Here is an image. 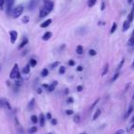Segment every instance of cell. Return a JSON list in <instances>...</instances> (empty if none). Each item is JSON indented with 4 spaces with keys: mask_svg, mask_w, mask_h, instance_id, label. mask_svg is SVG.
Listing matches in <instances>:
<instances>
[{
    "mask_svg": "<svg viewBox=\"0 0 134 134\" xmlns=\"http://www.w3.org/2000/svg\"><path fill=\"white\" fill-rule=\"evenodd\" d=\"M24 7L22 6H18L16 8L13 9V12H12V17L14 19H18L19 16H21V14L23 13Z\"/></svg>",
    "mask_w": 134,
    "mask_h": 134,
    "instance_id": "obj_1",
    "label": "cell"
},
{
    "mask_svg": "<svg viewBox=\"0 0 134 134\" xmlns=\"http://www.w3.org/2000/svg\"><path fill=\"white\" fill-rule=\"evenodd\" d=\"M19 74V66H18V64L16 63V64L14 65V67H13V69L11 70V72H10V75L9 77L11 79H15L17 78V76H18V74Z\"/></svg>",
    "mask_w": 134,
    "mask_h": 134,
    "instance_id": "obj_2",
    "label": "cell"
},
{
    "mask_svg": "<svg viewBox=\"0 0 134 134\" xmlns=\"http://www.w3.org/2000/svg\"><path fill=\"white\" fill-rule=\"evenodd\" d=\"M9 35H10V42H11L12 44H14L16 41H17V38H18V32L16 30H12V31L9 32Z\"/></svg>",
    "mask_w": 134,
    "mask_h": 134,
    "instance_id": "obj_3",
    "label": "cell"
},
{
    "mask_svg": "<svg viewBox=\"0 0 134 134\" xmlns=\"http://www.w3.org/2000/svg\"><path fill=\"white\" fill-rule=\"evenodd\" d=\"M0 107H5L7 109H11V106H10L9 102L6 99H1L0 100Z\"/></svg>",
    "mask_w": 134,
    "mask_h": 134,
    "instance_id": "obj_4",
    "label": "cell"
},
{
    "mask_svg": "<svg viewBox=\"0 0 134 134\" xmlns=\"http://www.w3.org/2000/svg\"><path fill=\"white\" fill-rule=\"evenodd\" d=\"M15 0H5V3L7 5V13H9V11L11 10L12 7L14 5Z\"/></svg>",
    "mask_w": 134,
    "mask_h": 134,
    "instance_id": "obj_5",
    "label": "cell"
},
{
    "mask_svg": "<svg viewBox=\"0 0 134 134\" xmlns=\"http://www.w3.org/2000/svg\"><path fill=\"white\" fill-rule=\"evenodd\" d=\"M50 12H51V11L48 9L47 7H45L43 6V7L41 9V12H40V17H41V18H44V17H46L47 15L49 14Z\"/></svg>",
    "mask_w": 134,
    "mask_h": 134,
    "instance_id": "obj_6",
    "label": "cell"
},
{
    "mask_svg": "<svg viewBox=\"0 0 134 134\" xmlns=\"http://www.w3.org/2000/svg\"><path fill=\"white\" fill-rule=\"evenodd\" d=\"M43 3H44V7H47L50 11L52 10V8H53V3L51 2V0H44Z\"/></svg>",
    "mask_w": 134,
    "mask_h": 134,
    "instance_id": "obj_7",
    "label": "cell"
},
{
    "mask_svg": "<svg viewBox=\"0 0 134 134\" xmlns=\"http://www.w3.org/2000/svg\"><path fill=\"white\" fill-rule=\"evenodd\" d=\"M52 22V20H51V19H47V20H45L44 22L42 24H41V28H47L50 24Z\"/></svg>",
    "mask_w": 134,
    "mask_h": 134,
    "instance_id": "obj_8",
    "label": "cell"
},
{
    "mask_svg": "<svg viewBox=\"0 0 134 134\" xmlns=\"http://www.w3.org/2000/svg\"><path fill=\"white\" fill-rule=\"evenodd\" d=\"M129 27H130V22H129V20H126L124 23H123V28H122L123 31L128 30V29L129 28Z\"/></svg>",
    "mask_w": 134,
    "mask_h": 134,
    "instance_id": "obj_9",
    "label": "cell"
},
{
    "mask_svg": "<svg viewBox=\"0 0 134 134\" xmlns=\"http://www.w3.org/2000/svg\"><path fill=\"white\" fill-rule=\"evenodd\" d=\"M40 124L42 127H43L45 124V117L43 115V113H41V115H40Z\"/></svg>",
    "mask_w": 134,
    "mask_h": 134,
    "instance_id": "obj_10",
    "label": "cell"
},
{
    "mask_svg": "<svg viewBox=\"0 0 134 134\" xmlns=\"http://www.w3.org/2000/svg\"><path fill=\"white\" fill-rule=\"evenodd\" d=\"M51 32H50V31H48V32H46L44 35H43V37H42V40L43 41H48V40H50V38L51 37Z\"/></svg>",
    "mask_w": 134,
    "mask_h": 134,
    "instance_id": "obj_11",
    "label": "cell"
},
{
    "mask_svg": "<svg viewBox=\"0 0 134 134\" xmlns=\"http://www.w3.org/2000/svg\"><path fill=\"white\" fill-rule=\"evenodd\" d=\"M101 115V110L100 109H97L96 112H95V114H94V116H93V120H96L98 119V117Z\"/></svg>",
    "mask_w": 134,
    "mask_h": 134,
    "instance_id": "obj_12",
    "label": "cell"
},
{
    "mask_svg": "<svg viewBox=\"0 0 134 134\" xmlns=\"http://www.w3.org/2000/svg\"><path fill=\"white\" fill-rule=\"evenodd\" d=\"M132 111H133V106H130L129 107V109H128V111L126 112V114H125V116H124L125 119H127V118H128V117H129V116L130 115V114H131V112H132Z\"/></svg>",
    "mask_w": 134,
    "mask_h": 134,
    "instance_id": "obj_13",
    "label": "cell"
},
{
    "mask_svg": "<svg viewBox=\"0 0 134 134\" xmlns=\"http://www.w3.org/2000/svg\"><path fill=\"white\" fill-rule=\"evenodd\" d=\"M34 105H35V99L34 98H32L30 101H29V103H28V109L29 110H31V109H33V107H34Z\"/></svg>",
    "mask_w": 134,
    "mask_h": 134,
    "instance_id": "obj_14",
    "label": "cell"
},
{
    "mask_svg": "<svg viewBox=\"0 0 134 134\" xmlns=\"http://www.w3.org/2000/svg\"><path fill=\"white\" fill-rule=\"evenodd\" d=\"M133 19H134V13L131 11L130 13H129V15H128V19H127V20H129V22L131 23L132 21H133Z\"/></svg>",
    "mask_w": 134,
    "mask_h": 134,
    "instance_id": "obj_15",
    "label": "cell"
},
{
    "mask_svg": "<svg viewBox=\"0 0 134 134\" xmlns=\"http://www.w3.org/2000/svg\"><path fill=\"white\" fill-rule=\"evenodd\" d=\"M28 39H24V41L20 44H19V49H21V48H23L25 45H27L28 44Z\"/></svg>",
    "mask_w": 134,
    "mask_h": 134,
    "instance_id": "obj_16",
    "label": "cell"
},
{
    "mask_svg": "<svg viewBox=\"0 0 134 134\" xmlns=\"http://www.w3.org/2000/svg\"><path fill=\"white\" fill-rule=\"evenodd\" d=\"M83 51H84V49L81 45H78V46L76 47V53H78V54H82V53H83Z\"/></svg>",
    "mask_w": 134,
    "mask_h": 134,
    "instance_id": "obj_17",
    "label": "cell"
},
{
    "mask_svg": "<svg viewBox=\"0 0 134 134\" xmlns=\"http://www.w3.org/2000/svg\"><path fill=\"white\" fill-rule=\"evenodd\" d=\"M21 20H22V23H24V24L28 23V21H29V17H28V16H24Z\"/></svg>",
    "mask_w": 134,
    "mask_h": 134,
    "instance_id": "obj_18",
    "label": "cell"
},
{
    "mask_svg": "<svg viewBox=\"0 0 134 134\" xmlns=\"http://www.w3.org/2000/svg\"><path fill=\"white\" fill-rule=\"evenodd\" d=\"M73 120H74V121L75 123H79L80 122V115L79 114H75Z\"/></svg>",
    "mask_w": 134,
    "mask_h": 134,
    "instance_id": "obj_19",
    "label": "cell"
},
{
    "mask_svg": "<svg viewBox=\"0 0 134 134\" xmlns=\"http://www.w3.org/2000/svg\"><path fill=\"white\" fill-rule=\"evenodd\" d=\"M96 2H97V0H88V3H87L88 7H94L95 4H96Z\"/></svg>",
    "mask_w": 134,
    "mask_h": 134,
    "instance_id": "obj_20",
    "label": "cell"
},
{
    "mask_svg": "<svg viewBox=\"0 0 134 134\" xmlns=\"http://www.w3.org/2000/svg\"><path fill=\"white\" fill-rule=\"evenodd\" d=\"M37 128H36V126H33V127H31L30 129H28V131H29V133H31V134H33V133H36L37 132Z\"/></svg>",
    "mask_w": 134,
    "mask_h": 134,
    "instance_id": "obj_21",
    "label": "cell"
},
{
    "mask_svg": "<svg viewBox=\"0 0 134 134\" xmlns=\"http://www.w3.org/2000/svg\"><path fill=\"white\" fill-rule=\"evenodd\" d=\"M107 71H108V64L106 63V64L105 65V67H104V70H103V72H102V76L106 75V73H107Z\"/></svg>",
    "mask_w": 134,
    "mask_h": 134,
    "instance_id": "obj_22",
    "label": "cell"
},
{
    "mask_svg": "<svg viewBox=\"0 0 134 134\" xmlns=\"http://www.w3.org/2000/svg\"><path fill=\"white\" fill-rule=\"evenodd\" d=\"M117 27H118L117 23H113V25H112V28H111V29H110V33H111V34H113V33L115 32L116 29H117Z\"/></svg>",
    "mask_w": 134,
    "mask_h": 134,
    "instance_id": "obj_23",
    "label": "cell"
},
{
    "mask_svg": "<svg viewBox=\"0 0 134 134\" xmlns=\"http://www.w3.org/2000/svg\"><path fill=\"white\" fill-rule=\"evenodd\" d=\"M128 45L129 46H134V36H132V38H130L128 41Z\"/></svg>",
    "mask_w": 134,
    "mask_h": 134,
    "instance_id": "obj_24",
    "label": "cell"
},
{
    "mask_svg": "<svg viewBox=\"0 0 134 134\" xmlns=\"http://www.w3.org/2000/svg\"><path fill=\"white\" fill-rule=\"evenodd\" d=\"M36 64H37V61L35 60V59H31V60L29 61V65H30L31 67L36 66Z\"/></svg>",
    "mask_w": 134,
    "mask_h": 134,
    "instance_id": "obj_25",
    "label": "cell"
},
{
    "mask_svg": "<svg viewBox=\"0 0 134 134\" xmlns=\"http://www.w3.org/2000/svg\"><path fill=\"white\" fill-rule=\"evenodd\" d=\"M31 121H32L33 123H37L38 122V120H39V119H38V117L36 115H33V116H31Z\"/></svg>",
    "mask_w": 134,
    "mask_h": 134,
    "instance_id": "obj_26",
    "label": "cell"
},
{
    "mask_svg": "<svg viewBox=\"0 0 134 134\" xmlns=\"http://www.w3.org/2000/svg\"><path fill=\"white\" fill-rule=\"evenodd\" d=\"M48 74H49V71L47 69H43L42 71V75L43 77H46L47 75H48Z\"/></svg>",
    "mask_w": 134,
    "mask_h": 134,
    "instance_id": "obj_27",
    "label": "cell"
},
{
    "mask_svg": "<svg viewBox=\"0 0 134 134\" xmlns=\"http://www.w3.org/2000/svg\"><path fill=\"white\" fill-rule=\"evenodd\" d=\"M22 73L23 74H28L29 73V67L28 66H26V67H24L23 69H22Z\"/></svg>",
    "mask_w": 134,
    "mask_h": 134,
    "instance_id": "obj_28",
    "label": "cell"
},
{
    "mask_svg": "<svg viewBox=\"0 0 134 134\" xmlns=\"http://www.w3.org/2000/svg\"><path fill=\"white\" fill-rule=\"evenodd\" d=\"M119 77H120V73H116V74H114V76H113V78H112V82H115Z\"/></svg>",
    "mask_w": 134,
    "mask_h": 134,
    "instance_id": "obj_29",
    "label": "cell"
},
{
    "mask_svg": "<svg viewBox=\"0 0 134 134\" xmlns=\"http://www.w3.org/2000/svg\"><path fill=\"white\" fill-rule=\"evenodd\" d=\"M96 54H97V51H95V50H93V49H91V50H89V55L95 56Z\"/></svg>",
    "mask_w": 134,
    "mask_h": 134,
    "instance_id": "obj_30",
    "label": "cell"
},
{
    "mask_svg": "<svg viewBox=\"0 0 134 134\" xmlns=\"http://www.w3.org/2000/svg\"><path fill=\"white\" fill-rule=\"evenodd\" d=\"M4 4H5V0H0V10L4 9Z\"/></svg>",
    "mask_w": 134,
    "mask_h": 134,
    "instance_id": "obj_31",
    "label": "cell"
},
{
    "mask_svg": "<svg viewBox=\"0 0 134 134\" xmlns=\"http://www.w3.org/2000/svg\"><path fill=\"white\" fill-rule=\"evenodd\" d=\"M59 73H60L61 74H64V73H65V67H64V66H61L60 70H59Z\"/></svg>",
    "mask_w": 134,
    "mask_h": 134,
    "instance_id": "obj_32",
    "label": "cell"
},
{
    "mask_svg": "<svg viewBox=\"0 0 134 134\" xmlns=\"http://www.w3.org/2000/svg\"><path fill=\"white\" fill-rule=\"evenodd\" d=\"M59 64H60V62H55V63H51V68H55V67H57V66H58Z\"/></svg>",
    "mask_w": 134,
    "mask_h": 134,
    "instance_id": "obj_33",
    "label": "cell"
},
{
    "mask_svg": "<svg viewBox=\"0 0 134 134\" xmlns=\"http://www.w3.org/2000/svg\"><path fill=\"white\" fill-rule=\"evenodd\" d=\"M54 88H55V85H53L51 84V85H49V87H48V90H49L50 92H52V91L54 90Z\"/></svg>",
    "mask_w": 134,
    "mask_h": 134,
    "instance_id": "obj_34",
    "label": "cell"
},
{
    "mask_svg": "<svg viewBox=\"0 0 134 134\" xmlns=\"http://www.w3.org/2000/svg\"><path fill=\"white\" fill-rule=\"evenodd\" d=\"M123 63H124V59H122V60H121V62H120V63L119 64V66H118V70L121 69V67L123 66Z\"/></svg>",
    "mask_w": 134,
    "mask_h": 134,
    "instance_id": "obj_35",
    "label": "cell"
},
{
    "mask_svg": "<svg viewBox=\"0 0 134 134\" xmlns=\"http://www.w3.org/2000/svg\"><path fill=\"white\" fill-rule=\"evenodd\" d=\"M123 133H124V129H119V130L116 131L115 134H123Z\"/></svg>",
    "mask_w": 134,
    "mask_h": 134,
    "instance_id": "obj_36",
    "label": "cell"
},
{
    "mask_svg": "<svg viewBox=\"0 0 134 134\" xmlns=\"http://www.w3.org/2000/svg\"><path fill=\"white\" fill-rule=\"evenodd\" d=\"M98 101H99V99H97V100H96V101L94 102V103H93V105H92V106H91V108H93V107H94V106H96V105H97V103H98Z\"/></svg>",
    "mask_w": 134,
    "mask_h": 134,
    "instance_id": "obj_37",
    "label": "cell"
},
{
    "mask_svg": "<svg viewBox=\"0 0 134 134\" xmlns=\"http://www.w3.org/2000/svg\"><path fill=\"white\" fill-rule=\"evenodd\" d=\"M51 124L52 125H56L57 124V120H54V119H51Z\"/></svg>",
    "mask_w": 134,
    "mask_h": 134,
    "instance_id": "obj_38",
    "label": "cell"
},
{
    "mask_svg": "<svg viewBox=\"0 0 134 134\" xmlns=\"http://www.w3.org/2000/svg\"><path fill=\"white\" fill-rule=\"evenodd\" d=\"M73 113H74V111L73 110H67L66 111V114H67V115H73Z\"/></svg>",
    "mask_w": 134,
    "mask_h": 134,
    "instance_id": "obj_39",
    "label": "cell"
},
{
    "mask_svg": "<svg viewBox=\"0 0 134 134\" xmlns=\"http://www.w3.org/2000/svg\"><path fill=\"white\" fill-rule=\"evenodd\" d=\"M82 90H83V86H82V85H78V86H77V91L80 92V91H82Z\"/></svg>",
    "mask_w": 134,
    "mask_h": 134,
    "instance_id": "obj_40",
    "label": "cell"
},
{
    "mask_svg": "<svg viewBox=\"0 0 134 134\" xmlns=\"http://www.w3.org/2000/svg\"><path fill=\"white\" fill-rule=\"evenodd\" d=\"M46 117H47V119H48V120H51V113H48V114L46 115Z\"/></svg>",
    "mask_w": 134,
    "mask_h": 134,
    "instance_id": "obj_41",
    "label": "cell"
},
{
    "mask_svg": "<svg viewBox=\"0 0 134 134\" xmlns=\"http://www.w3.org/2000/svg\"><path fill=\"white\" fill-rule=\"evenodd\" d=\"M67 102H68V103H73V102H74V99H73L72 97H69V98L67 99Z\"/></svg>",
    "mask_w": 134,
    "mask_h": 134,
    "instance_id": "obj_42",
    "label": "cell"
},
{
    "mask_svg": "<svg viewBox=\"0 0 134 134\" xmlns=\"http://www.w3.org/2000/svg\"><path fill=\"white\" fill-rule=\"evenodd\" d=\"M134 129V123L132 125H131V126H130V127H129V129H128V131H130V130H132V129Z\"/></svg>",
    "mask_w": 134,
    "mask_h": 134,
    "instance_id": "obj_43",
    "label": "cell"
},
{
    "mask_svg": "<svg viewBox=\"0 0 134 134\" xmlns=\"http://www.w3.org/2000/svg\"><path fill=\"white\" fill-rule=\"evenodd\" d=\"M69 65H71V66L74 65V61H73V60L69 61Z\"/></svg>",
    "mask_w": 134,
    "mask_h": 134,
    "instance_id": "obj_44",
    "label": "cell"
},
{
    "mask_svg": "<svg viewBox=\"0 0 134 134\" xmlns=\"http://www.w3.org/2000/svg\"><path fill=\"white\" fill-rule=\"evenodd\" d=\"M104 9H105V3L102 2L101 3V10H104Z\"/></svg>",
    "mask_w": 134,
    "mask_h": 134,
    "instance_id": "obj_45",
    "label": "cell"
},
{
    "mask_svg": "<svg viewBox=\"0 0 134 134\" xmlns=\"http://www.w3.org/2000/svg\"><path fill=\"white\" fill-rule=\"evenodd\" d=\"M82 70H83V67H82V66H78V67H77V71H82Z\"/></svg>",
    "mask_w": 134,
    "mask_h": 134,
    "instance_id": "obj_46",
    "label": "cell"
},
{
    "mask_svg": "<svg viewBox=\"0 0 134 134\" xmlns=\"http://www.w3.org/2000/svg\"><path fill=\"white\" fill-rule=\"evenodd\" d=\"M130 122H131V123H134V116L132 117V119L130 120Z\"/></svg>",
    "mask_w": 134,
    "mask_h": 134,
    "instance_id": "obj_47",
    "label": "cell"
},
{
    "mask_svg": "<svg viewBox=\"0 0 134 134\" xmlns=\"http://www.w3.org/2000/svg\"><path fill=\"white\" fill-rule=\"evenodd\" d=\"M38 93H39V94L42 93V89H41V88H38Z\"/></svg>",
    "mask_w": 134,
    "mask_h": 134,
    "instance_id": "obj_48",
    "label": "cell"
},
{
    "mask_svg": "<svg viewBox=\"0 0 134 134\" xmlns=\"http://www.w3.org/2000/svg\"><path fill=\"white\" fill-rule=\"evenodd\" d=\"M132 1H133V0H128V3L130 4V3H132Z\"/></svg>",
    "mask_w": 134,
    "mask_h": 134,
    "instance_id": "obj_49",
    "label": "cell"
},
{
    "mask_svg": "<svg viewBox=\"0 0 134 134\" xmlns=\"http://www.w3.org/2000/svg\"><path fill=\"white\" fill-rule=\"evenodd\" d=\"M131 11L134 13V4H133V6H132V10H131Z\"/></svg>",
    "mask_w": 134,
    "mask_h": 134,
    "instance_id": "obj_50",
    "label": "cell"
},
{
    "mask_svg": "<svg viewBox=\"0 0 134 134\" xmlns=\"http://www.w3.org/2000/svg\"><path fill=\"white\" fill-rule=\"evenodd\" d=\"M68 92H69V91H68V89H66V90H65V94H68Z\"/></svg>",
    "mask_w": 134,
    "mask_h": 134,
    "instance_id": "obj_51",
    "label": "cell"
},
{
    "mask_svg": "<svg viewBox=\"0 0 134 134\" xmlns=\"http://www.w3.org/2000/svg\"><path fill=\"white\" fill-rule=\"evenodd\" d=\"M131 66H132V68H134V60H133V63H132V65H131Z\"/></svg>",
    "mask_w": 134,
    "mask_h": 134,
    "instance_id": "obj_52",
    "label": "cell"
},
{
    "mask_svg": "<svg viewBox=\"0 0 134 134\" xmlns=\"http://www.w3.org/2000/svg\"><path fill=\"white\" fill-rule=\"evenodd\" d=\"M132 36H134V29H133V32H132Z\"/></svg>",
    "mask_w": 134,
    "mask_h": 134,
    "instance_id": "obj_53",
    "label": "cell"
},
{
    "mask_svg": "<svg viewBox=\"0 0 134 134\" xmlns=\"http://www.w3.org/2000/svg\"><path fill=\"white\" fill-rule=\"evenodd\" d=\"M80 134H85V132H82V133H80Z\"/></svg>",
    "mask_w": 134,
    "mask_h": 134,
    "instance_id": "obj_54",
    "label": "cell"
},
{
    "mask_svg": "<svg viewBox=\"0 0 134 134\" xmlns=\"http://www.w3.org/2000/svg\"><path fill=\"white\" fill-rule=\"evenodd\" d=\"M133 98H134V95H133Z\"/></svg>",
    "mask_w": 134,
    "mask_h": 134,
    "instance_id": "obj_55",
    "label": "cell"
},
{
    "mask_svg": "<svg viewBox=\"0 0 134 134\" xmlns=\"http://www.w3.org/2000/svg\"><path fill=\"white\" fill-rule=\"evenodd\" d=\"M49 134H51V133H49Z\"/></svg>",
    "mask_w": 134,
    "mask_h": 134,
    "instance_id": "obj_56",
    "label": "cell"
}]
</instances>
